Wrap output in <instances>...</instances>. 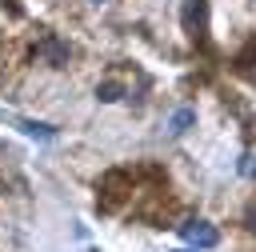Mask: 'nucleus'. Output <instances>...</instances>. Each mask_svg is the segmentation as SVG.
<instances>
[{
    "mask_svg": "<svg viewBox=\"0 0 256 252\" xmlns=\"http://www.w3.org/2000/svg\"><path fill=\"white\" fill-rule=\"evenodd\" d=\"M192 124H196V108H180V112H172L168 132H176V136H180V132H188Z\"/></svg>",
    "mask_w": 256,
    "mask_h": 252,
    "instance_id": "obj_2",
    "label": "nucleus"
},
{
    "mask_svg": "<svg viewBox=\"0 0 256 252\" xmlns=\"http://www.w3.org/2000/svg\"><path fill=\"white\" fill-rule=\"evenodd\" d=\"M180 232H184V240H188V244H196V248H212V244L220 240V236H216V228H208L204 220H188Z\"/></svg>",
    "mask_w": 256,
    "mask_h": 252,
    "instance_id": "obj_1",
    "label": "nucleus"
},
{
    "mask_svg": "<svg viewBox=\"0 0 256 252\" xmlns=\"http://www.w3.org/2000/svg\"><path fill=\"white\" fill-rule=\"evenodd\" d=\"M20 128L28 132V136H36V140H52L56 132H52V124H32V120H20Z\"/></svg>",
    "mask_w": 256,
    "mask_h": 252,
    "instance_id": "obj_4",
    "label": "nucleus"
},
{
    "mask_svg": "<svg viewBox=\"0 0 256 252\" xmlns=\"http://www.w3.org/2000/svg\"><path fill=\"white\" fill-rule=\"evenodd\" d=\"M40 52H44L52 64H68V48H64L60 40H44V44H40Z\"/></svg>",
    "mask_w": 256,
    "mask_h": 252,
    "instance_id": "obj_3",
    "label": "nucleus"
},
{
    "mask_svg": "<svg viewBox=\"0 0 256 252\" xmlns=\"http://www.w3.org/2000/svg\"><path fill=\"white\" fill-rule=\"evenodd\" d=\"M92 4H104V0H92Z\"/></svg>",
    "mask_w": 256,
    "mask_h": 252,
    "instance_id": "obj_6",
    "label": "nucleus"
},
{
    "mask_svg": "<svg viewBox=\"0 0 256 252\" xmlns=\"http://www.w3.org/2000/svg\"><path fill=\"white\" fill-rule=\"evenodd\" d=\"M100 100H104V104L120 100V84H104V88H100Z\"/></svg>",
    "mask_w": 256,
    "mask_h": 252,
    "instance_id": "obj_5",
    "label": "nucleus"
}]
</instances>
